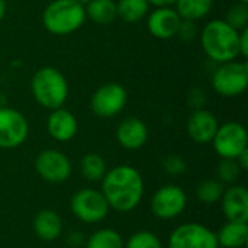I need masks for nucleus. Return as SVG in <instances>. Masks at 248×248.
<instances>
[{
    "label": "nucleus",
    "instance_id": "nucleus-25",
    "mask_svg": "<svg viewBox=\"0 0 248 248\" xmlns=\"http://www.w3.org/2000/svg\"><path fill=\"white\" fill-rule=\"evenodd\" d=\"M224 190H225V186L219 180L208 179L198 186L196 198L203 205H214L221 201Z\"/></svg>",
    "mask_w": 248,
    "mask_h": 248
},
{
    "label": "nucleus",
    "instance_id": "nucleus-38",
    "mask_svg": "<svg viewBox=\"0 0 248 248\" xmlns=\"http://www.w3.org/2000/svg\"><path fill=\"white\" fill-rule=\"evenodd\" d=\"M219 248H221V247H219Z\"/></svg>",
    "mask_w": 248,
    "mask_h": 248
},
{
    "label": "nucleus",
    "instance_id": "nucleus-18",
    "mask_svg": "<svg viewBox=\"0 0 248 248\" xmlns=\"http://www.w3.org/2000/svg\"><path fill=\"white\" fill-rule=\"evenodd\" d=\"M33 232L42 241H55L62 234V219L52 209H44L33 218Z\"/></svg>",
    "mask_w": 248,
    "mask_h": 248
},
{
    "label": "nucleus",
    "instance_id": "nucleus-31",
    "mask_svg": "<svg viewBox=\"0 0 248 248\" xmlns=\"http://www.w3.org/2000/svg\"><path fill=\"white\" fill-rule=\"evenodd\" d=\"M238 51L241 58H246L248 55V28L240 31L238 33Z\"/></svg>",
    "mask_w": 248,
    "mask_h": 248
},
{
    "label": "nucleus",
    "instance_id": "nucleus-23",
    "mask_svg": "<svg viewBox=\"0 0 248 248\" xmlns=\"http://www.w3.org/2000/svg\"><path fill=\"white\" fill-rule=\"evenodd\" d=\"M150 3L147 0H119L116 1L118 17L126 23H137L147 17L150 12Z\"/></svg>",
    "mask_w": 248,
    "mask_h": 248
},
{
    "label": "nucleus",
    "instance_id": "nucleus-6",
    "mask_svg": "<svg viewBox=\"0 0 248 248\" xmlns=\"http://www.w3.org/2000/svg\"><path fill=\"white\" fill-rule=\"evenodd\" d=\"M70 209L84 224H99L108 218L110 211L102 190L93 187L77 190L70 199Z\"/></svg>",
    "mask_w": 248,
    "mask_h": 248
},
{
    "label": "nucleus",
    "instance_id": "nucleus-36",
    "mask_svg": "<svg viewBox=\"0 0 248 248\" xmlns=\"http://www.w3.org/2000/svg\"><path fill=\"white\" fill-rule=\"evenodd\" d=\"M76 1H77V3H80V4H81L83 7H86V6H87V4H89V3H90L92 0H76Z\"/></svg>",
    "mask_w": 248,
    "mask_h": 248
},
{
    "label": "nucleus",
    "instance_id": "nucleus-19",
    "mask_svg": "<svg viewBox=\"0 0 248 248\" xmlns=\"http://www.w3.org/2000/svg\"><path fill=\"white\" fill-rule=\"evenodd\" d=\"M221 248H244L248 243V222L227 221L217 232Z\"/></svg>",
    "mask_w": 248,
    "mask_h": 248
},
{
    "label": "nucleus",
    "instance_id": "nucleus-30",
    "mask_svg": "<svg viewBox=\"0 0 248 248\" xmlns=\"http://www.w3.org/2000/svg\"><path fill=\"white\" fill-rule=\"evenodd\" d=\"M177 35H180V38L183 39H193L195 35H196V26H195V22H190V20H182V25H180V29L177 32Z\"/></svg>",
    "mask_w": 248,
    "mask_h": 248
},
{
    "label": "nucleus",
    "instance_id": "nucleus-33",
    "mask_svg": "<svg viewBox=\"0 0 248 248\" xmlns=\"http://www.w3.org/2000/svg\"><path fill=\"white\" fill-rule=\"evenodd\" d=\"M147 1L155 7H161V6H171V4H174L176 0H147Z\"/></svg>",
    "mask_w": 248,
    "mask_h": 248
},
{
    "label": "nucleus",
    "instance_id": "nucleus-37",
    "mask_svg": "<svg viewBox=\"0 0 248 248\" xmlns=\"http://www.w3.org/2000/svg\"><path fill=\"white\" fill-rule=\"evenodd\" d=\"M238 1H241V3H247L248 4V0H238Z\"/></svg>",
    "mask_w": 248,
    "mask_h": 248
},
{
    "label": "nucleus",
    "instance_id": "nucleus-2",
    "mask_svg": "<svg viewBox=\"0 0 248 248\" xmlns=\"http://www.w3.org/2000/svg\"><path fill=\"white\" fill-rule=\"evenodd\" d=\"M240 31L230 26L224 19H214L208 22L201 33L202 49L206 57L218 64L237 60Z\"/></svg>",
    "mask_w": 248,
    "mask_h": 248
},
{
    "label": "nucleus",
    "instance_id": "nucleus-32",
    "mask_svg": "<svg viewBox=\"0 0 248 248\" xmlns=\"http://www.w3.org/2000/svg\"><path fill=\"white\" fill-rule=\"evenodd\" d=\"M237 163H238V166H240V169L243 170V171H246L248 169V148L247 150H244L237 158Z\"/></svg>",
    "mask_w": 248,
    "mask_h": 248
},
{
    "label": "nucleus",
    "instance_id": "nucleus-10",
    "mask_svg": "<svg viewBox=\"0 0 248 248\" xmlns=\"http://www.w3.org/2000/svg\"><path fill=\"white\" fill-rule=\"evenodd\" d=\"M128 102V93L119 83H106L94 90L90 99L92 112L100 119H109L121 113Z\"/></svg>",
    "mask_w": 248,
    "mask_h": 248
},
{
    "label": "nucleus",
    "instance_id": "nucleus-5",
    "mask_svg": "<svg viewBox=\"0 0 248 248\" xmlns=\"http://www.w3.org/2000/svg\"><path fill=\"white\" fill-rule=\"evenodd\" d=\"M212 87L222 97L241 96L248 87L247 62L232 60L219 64L212 74Z\"/></svg>",
    "mask_w": 248,
    "mask_h": 248
},
{
    "label": "nucleus",
    "instance_id": "nucleus-3",
    "mask_svg": "<svg viewBox=\"0 0 248 248\" xmlns=\"http://www.w3.org/2000/svg\"><path fill=\"white\" fill-rule=\"evenodd\" d=\"M31 90L36 103L48 110L62 108L70 93L67 78L55 67H42L35 71Z\"/></svg>",
    "mask_w": 248,
    "mask_h": 248
},
{
    "label": "nucleus",
    "instance_id": "nucleus-21",
    "mask_svg": "<svg viewBox=\"0 0 248 248\" xmlns=\"http://www.w3.org/2000/svg\"><path fill=\"white\" fill-rule=\"evenodd\" d=\"M84 10L86 17L97 25H109L118 17L115 0H92Z\"/></svg>",
    "mask_w": 248,
    "mask_h": 248
},
{
    "label": "nucleus",
    "instance_id": "nucleus-11",
    "mask_svg": "<svg viewBox=\"0 0 248 248\" xmlns=\"http://www.w3.org/2000/svg\"><path fill=\"white\" fill-rule=\"evenodd\" d=\"M71 161L60 150H44L35 158V171L46 183L60 185L71 176Z\"/></svg>",
    "mask_w": 248,
    "mask_h": 248
},
{
    "label": "nucleus",
    "instance_id": "nucleus-14",
    "mask_svg": "<svg viewBox=\"0 0 248 248\" xmlns=\"http://www.w3.org/2000/svg\"><path fill=\"white\" fill-rule=\"evenodd\" d=\"M218 126L219 122L217 116L211 110L201 108V109H195L189 116L186 124V131L192 141L198 144H209L212 142Z\"/></svg>",
    "mask_w": 248,
    "mask_h": 248
},
{
    "label": "nucleus",
    "instance_id": "nucleus-24",
    "mask_svg": "<svg viewBox=\"0 0 248 248\" xmlns=\"http://www.w3.org/2000/svg\"><path fill=\"white\" fill-rule=\"evenodd\" d=\"M86 248H124V238L116 230L102 228L87 238Z\"/></svg>",
    "mask_w": 248,
    "mask_h": 248
},
{
    "label": "nucleus",
    "instance_id": "nucleus-26",
    "mask_svg": "<svg viewBox=\"0 0 248 248\" xmlns=\"http://www.w3.org/2000/svg\"><path fill=\"white\" fill-rule=\"evenodd\" d=\"M124 248H163V243L151 231H137L124 243Z\"/></svg>",
    "mask_w": 248,
    "mask_h": 248
},
{
    "label": "nucleus",
    "instance_id": "nucleus-20",
    "mask_svg": "<svg viewBox=\"0 0 248 248\" xmlns=\"http://www.w3.org/2000/svg\"><path fill=\"white\" fill-rule=\"evenodd\" d=\"M174 6V10L183 20L196 22L211 13L214 7V0H176Z\"/></svg>",
    "mask_w": 248,
    "mask_h": 248
},
{
    "label": "nucleus",
    "instance_id": "nucleus-9",
    "mask_svg": "<svg viewBox=\"0 0 248 248\" xmlns=\"http://www.w3.org/2000/svg\"><path fill=\"white\" fill-rule=\"evenodd\" d=\"M212 144L215 153L221 158L235 160L248 148L247 129L240 122H225L218 126Z\"/></svg>",
    "mask_w": 248,
    "mask_h": 248
},
{
    "label": "nucleus",
    "instance_id": "nucleus-13",
    "mask_svg": "<svg viewBox=\"0 0 248 248\" xmlns=\"http://www.w3.org/2000/svg\"><path fill=\"white\" fill-rule=\"evenodd\" d=\"M182 17L170 6L155 7L147 15V29L157 39L174 38L180 29Z\"/></svg>",
    "mask_w": 248,
    "mask_h": 248
},
{
    "label": "nucleus",
    "instance_id": "nucleus-27",
    "mask_svg": "<svg viewBox=\"0 0 248 248\" xmlns=\"http://www.w3.org/2000/svg\"><path fill=\"white\" fill-rule=\"evenodd\" d=\"M241 169L237 163V160H228V158H221V163L218 166V180L224 186H231L235 185L237 180L241 176Z\"/></svg>",
    "mask_w": 248,
    "mask_h": 248
},
{
    "label": "nucleus",
    "instance_id": "nucleus-12",
    "mask_svg": "<svg viewBox=\"0 0 248 248\" xmlns=\"http://www.w3.org/2000/svg\"><path fill=\"white\" fill-rule=\"evenodd\" d=\"M28 135L29 124L25 115L9 106L0 108V148H17L28 140Z\"/></svg>",
    "mask_w": 248,
    "mask_h": 248
},
{
    "label": "nucleus",
    "instance_id": "nucleus-7",
    "mask_svg": "<svg viewBox=\"0 0 248 248\" xmlns=\"http://www.w3.org/2000/svg\"><path fill=\"white\" fill-rule=\"evenodd\" d=\"M169 248H219L217 232L199 222H185L169 237Z\"/></svg>",
    "mask_w": 248,
    "mask_h": 248
},
{
    "label": "nucleus",
    "instance_id": "nucleus-16",
    "mask_svg": "<svg viewBox=\"0 0 248 248\" xmlns=\"http://www.w3.org/2000/svg\"><path fill=\"white\" fill-rule=\"evenodd\" d=\"M46 131L49 137L58 142H68L71 141L78 131V122L73 112L68 109L58 108L51 110L46 119Z\"/></svg>",
    "mask_w": 248,
    "mask_h": 248
},
{
    "label": "nucleus",
    "instance_id": "nucleus-35",
    "mask_svg": "<svg viewBox=\"0 0 248 248\" xmlns=\"http://www.w3.org/2000/svg\"><path fill=\"white\" fill-rule=\"evenodd\" d=\"M6 103H7V100H6V96H3V94L0 93V108H3V106H7Z\"/></svg>",
    "mask_w": 248,
    "mask_h": 248
},
{
    "label": "nucleus",
    "instance_id": "nucleus-29",
    "mask_svg": "<svg viewBox=\"0 0 248 248\" xmlns=\"http://www.w3.org/2000/svg\"><path fill=\"white\" fill-rule=\"evenodd\" d=\"M163 169L170 176H180L186 171L187 164L183 157H180L177 154H170L163 158Z\"/></svg>",
    "mask_w": 248,
    "mask_h": 248
},
{
    "label": "nucleus",
    "instance_id": "nucleus-28",
    "mask_svg": "<svg viewBox=\"0 0 248 248\" xmlns=\"http://www.w3.org/2000/svg\"><path fill=\"white\" fill-rule=\"evenodd\" d=\"M230 26H232L237 31H243L248 26V6L247 3H235L232 4L224 19Z\"/></svg>",
    "mask_w": 248,
    "mask_h": 248
},
{
    "label": "nucleus",
    "instance_id": "nucleus-4",
    "mask_svg": "<svg viewBox=\"0 0 248 248\" xmlns=\"http://www.w3.org/2000/svg\"><path fill=\"white\" fill-rule=\"evenodd\" d=\"M86 10L76 0H52L42 12V25L52 35H70L86 22Z\"/></svg>",
    "mask_w": 248,
    "mask_h": 248
},
{
    "label": "nucleus",
    "instance_id": "nucleus-8",
    "mask_svg": "<svg viewBox=\"0 0 248 248\" xmlns=\"http://www.w3.org/2000/svg\"><path fill=\"white\" fill-rule=\"evenodd\" d=\"M187 205V196L183 187L177 185H164L155 190L150 201L151 214L163 221L176 219Z\"/></svg>",
    "mask_w": 248,
    "mask_h": 248
},
{
    "label": "nucleus",
    "instance_id": "nucleus-22",
    "mask_svg": "<svg viewBox=\"0 0 248 248\" xmlns=\"http://www.w3.org/2000/svg\"><path fill=\"white\" fill-rule=\"evenodd\" d=\"M106 171H108V166H106L105 158L100 154L87 153V154H84L81 157V160H80V173L87 182H90V183L102 182Z\"/></svg>",
    "mask_w": 248,
    "mask_h": 248
},
{
    "label": "nucleus",
    "instance_id": "nucleus-1",
    "mask_svg": "<svg viewBox=\"0 0 248 248\" xmlns=\"http://www.w3.org/2000/svg\"><path fill=\"white\" fill-rule=\"evenodd\" d=\"M100 183L109 208L116 212L134 211L144 198V179L132 166L121 164L109 169Z\"/></svg>",
    "mask_w": 248,
    "mask_h": 248
},
{
    "label": "nucleus",
    "instance_id": "nucleus-17",
    "mask_svg": "<svg viewBox=\"0 0 248 248\" xmlns=\"http://www.w3.org/2000/svg\"><path fill=\"white\" fill-rule=\"evenodd\" d=\"M147 140L148 128L140 118H125L116 128V141L125 150L137 151L147 144Z\"/></svg>",
    "mask_w": 248,
    "mask_h": 248
},
{
    "label": "nucleus",
    "instance_id": "nucleus-15",
    "mask_svg": "<svg viewBox=\"0 0 248 248\" xmlns=\"http://www.w3.org/2000/svg\"><path fill=\"white\" fill-rule=\"evenodd\" d=\"M219 203L227 221L248 222V192L244 186H228L224 190Z\"/></svg>",
    "mask_w": 248,
    "mask_h": 248
},
{
    "label": "nucleus",
    "instance_id": "nucleus-34",
    "mask_svg": "<svg viewBox=\"0 0 248 248\" xmlns=\"http://www.w3.org/2000/svg\"><path fill=\"white\" fill-rule=\"evenodd\" d=\"M6 9H7L6 0H0V22L3 20V17H4V15H6Z\"/></svg>",
    "mask_w": 248,
    "mask_h": 248
}]
</instances>
